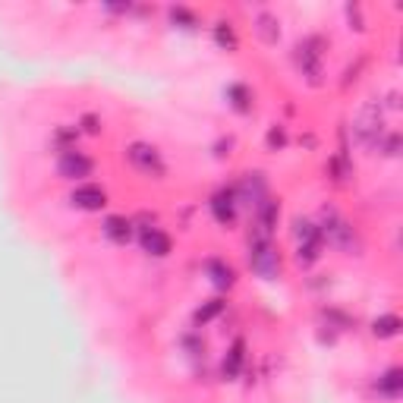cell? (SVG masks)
<instances>
[{
  "mask_svg": "<svg viewBox=\"0 0 403 403\" xmlns=\"http://www.w3.org/2000/svg\"><path fill=\"white\" fill-rule=\"evenodd\" d=\"M249 265H252V271H258L262 277H271V275H275V271L280 268L277 252L271 249V243L265 240V237L252 243V249H249Z\"/></svg>",
  "mask_w": 403,
  "mask_h": 403,
  "instance_id": "cell-1",
  "label": "cell"
},
{
  "mask_svg": "<svg viewBox=\"0 0 403 403\" xmlns=\"http://www.w3.org/2000/svg\"><path fill=\"white\" fill-rule=\"evenodd\" d=\"M92 158L88 155H82V151H63L60 155V161H57V170H60V177H66V180H82V177H88L92 173Z\"/></svg>",
  "mask_w": 403,
  "mask_h": 403,
  "instance_id": "cell-2",
  "label": "cell"
},
{
  "mask_svg": "<svg viewBox=\"0 0 403 403\" xmlns=\"http://www.w3.org/2000/svg\"><path fill=\"white\" fill-rule=\"evenodd\" d=\"M129 161H133V167H139L142 173H155V177H161L164 173V161L161 155H158L151 146H142V142H136V146H129Z\"/></svg>",
  "mask_w": 403,
  "mask_h": 403,
  "instance_id": "cell-3",
  "label": "cell"
},
{
  "mask_svg": "<svg viewBox=\"0 0 403 403\" xmlns=\"http://www.w3.org/2000/svg\"><path fill=\"white\" fill-rule=\"evenodd\" d=\"M70 202L76 205V208H82V211H101L104 205H108V195H104L101 186H92V183H88V186L73 189Z\"/></svg>",
  "mask_w": 403,
  "mask_h": 403,
  "instance_id": "cell-4",
  "label": "cell"
},
{
  "mask_svg": "<svg viewBox=\"0 0 403 403\" xmlns=\"http://www.w3.org/2000/svg\"><path fill=\"white\" fill-rule=\"evenodd\" d=\"M142 249H146L148 255H167L170 252V237H167L164 230H158V227H146L142 230Z\"/></svg>",
  "mask_w": 403,
  "mask_h": 403,
  "instance_id": "cell-5",
  "label": "cell"
},
{
  "mask_svg": "<svg viewBox=\"0 0 403 403\" xmlns=\"http://www.w3.org/2000/svg\"><path fill=\"white\" fill-rule=\"evenodd\" d=\"M211 211H215V218L220 224H230L233 215H237V195L233 193H218L215 199H211Z\"/></svg>",
  "mask_w": 403,
  "mask_h": 403,
  "instance_id": "cell-6",
  "label": "cell"
},
{
  "mask_svg": "<svg viewBox=\"0 0 403 403\" xmlns=\"http://www.w3.org/2000/svg\"><path fill=\"white\" fill-rule=\"evenodd\" d=\"M378 394L387 400H397L400 397V387H403V378H400V369H387L382 378H378Z\"/></svg>",
  "mask_w": 403,
  "mask_h": 403,
  "instance_id": "cell-7",
  "label": "cell"
},
{
  "mask_svg": "<svg viewBox=\"0 0 403 403\" xmlns=\"http://www.w3.org/2000/svg\"><path fill=\"white\" fill-rule=\"evenodd\" d=\"M129 227H133V224H129L126 218H108V220H104V233H108L113 243H126L129 233H133Z\"/></svg>",
  "mask_w": 403,
  "mask_h": 403,
  "instance_id": "cell-8",
  "label": "cell"
},
{
  "mask_svg": "<svg viewBox=\"0 0 403 403\" xmlns=\"http://www.w3.org/2000/svg\"><path fill=\"white\" fill-rule=\"evenodd\" d=\"M372 331H375V337H394V334L400 331L397 315H384V318H378V322L372 325Z\"/></svg>",
  "mask_w": 403,
  "mask_h": 403,
  "instance_id": "cell-9",
  "label": "cell"
},
{
  "mask_svg": "<svg viewBox=\"0 0 403 403\" xmlns=\"http://www.w3.org/2000/svg\"><path fill=\"white\" fill-rule=\"evenodd\" d=\"M243 359H246V356H243V344H237V347L230 350V356L224 359V375H227V378L237 375V372L243 369Z\"/></svg>",
  "mask_w": 403,
  "mask_h": 403,
  "instance_id": "cell-10",
  "label": "cell"
},
{
  "mask_svg": "<svg viewBox=\"0 0 403 403\" xmlns=\"http://www.w3.org/2000/svg\"><path fill=\"white\" fill-rule=\"evenodd\" d=\"M208 271L215 275L211 280H215L218 287H230V284H233V268H227V265H220V262H208Z\"/></svg>",
  "mask_w": 403,
  "mask_h": 403,
  "instance_id": "cell-11",
  "label": "cell"
},
{
  "mask_svg": "<svg viewBox=\"0 0 403 403\" xmlns=\"http://www.w3.org/2000/svg\"><path fill=\"white\" fill-rule=\"evenodd\" d=\"M230 98H233V108H237V111H249V108H252V104H249V101H252V95H249L246 86H230Z\"/></svg>",
  "mask_w": 403,
  "mask_h": 403,
  "instance_id": "cell-12",
  "label": "cell"
},
{
  "mask_svg": "<svg viewBox=\"0 0 403 403\" xmlns=\"http://www.w3.org/2000/svg\"><path fill=\"white\" fill-rule=\"evenodd\" d=\"M215 35H218V44H227V48H233V44H237V38H233V29L227 26V22H220Z\"/></svg>",
  "mask_w": 403,
  "mask_h": 403,
  "instance_id": "cell-13",
  "label": "cell"
},
{
  "mask_svg": "<svg viewBox=\"0 0 403 403\" xmlns=\"http://www.w3.org/2000/svg\"><path fill=\"white\" fill-rule=\"evenodd\" d=\"M284 142H287V133H284V129H271V133H268V148L271 151H277V148H284Z\"/></svg>",
  "mask_w": 403,
  "mask_h": 403,
  "instance_id": "cell-14",
  "label": "cell"
},
{
  "mask_svg": "<svg viewBox=\"0 0 403 403\" xmlns=\"http://www.w3.org/2000/svg\"><path fill=\"white\" fill-rule=\"evenodd\" d=\"M220 309H224V306H220V302L215 300V302H208V306H205V309H199V312H195V318H199V322H208V318H215Z\"/></svg>",
  "mask_w": 403,
  "mask_h": 403,
  "instance_id": "cell-15",
  "label": "cell"
},
{
  "mask_svg": "<svg viewBox=\"0 0 403 403\" xmlns=\"http://www.w3.org/2000/svg\"><path fill=\"white\" fill-rule=\"evenodd\" d=\"M86 129H88V133H98V126H95L92 117H86Z\"/></svg>",
  "mask_w": 403,
  "mask_h": 403,
  "instance_id": "cell-16",
  "label": "cell"
}]
</instances>
